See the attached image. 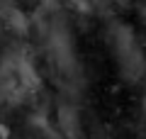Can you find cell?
<instances>
[{"label":"cell","mask_w":146,"mask_h":139,"mask_svg":"<svg viewBox=\"0 0 146 139\" xmlns=\"http://www.w3.org/2000/svg\"><path fill=\"white\" fill-rule=\"evenodd\" d=\"M39 88V73L34 71V63L25 54H7L0 63V98L20 103L29 93Z\"/></svg>","instance_id":"cell-1"},{"label":"cell","mask_w":146,"mask_h":139,"mask_svg":"<svg viewBox=\"0 0 146 139\" xmlns=\"http://www.w3.org/2000/svg\"><path fill=\"white\" fill-rule=\"evenodd\" d=\"M110 41H112V49H115V56L119 59V68L129 81H139L144 76L146 68V59L141 51L139 41H136L134 32L127 25H115L110 32Z\"/></svg>","instance_id":"cell-2"},{"label":"cell","mask_w":146,"mask_h":139,"mask_svg":"<svg viewBox=\"0 0 146 139\" xmlns=\"http://www.w3.org/2000/svg\"><path fill=\"white\" fill-rule=\"evenodd\" d=\"M58 127H61V132L66 134L68 139H78L80 137V117H78V110L71 108V105L58 108Z\"/></svg>","instance_id":"cell-3"},{"label":"cell","mask_w":146,"mask_h":139,"mask_svg":"<svg viewBox=\"0 0 146 139\" xmlns=\"http://www.w3.org/2000/svg\"><path fill=\"white\" fill-rule=\"evenodd\" d=\"M3 15H5L7 25H10L15 32H22V34L27 32V17L20 12V7H15V5H5V7H3Z\"/></svg>","instance_id":"cell-4"}]
</instances>
